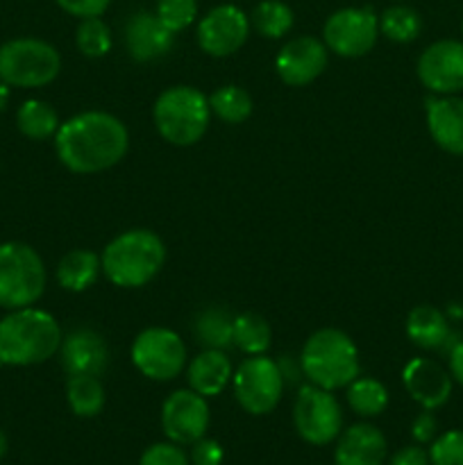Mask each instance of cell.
<instances>
[{
	"mask_svg": "<svg viewBox=\"0 0 463 465\" xmlns=\"http://www.w3.org/2000/svg\"><path fill=\"white\" fill-rule=\"evenodd\" d=\"M153 121L163 141L177 148H189L207 134L212 121L209 98L195 86H168L154 100Z\"/></svg>",
	"mask_w": 463,
	"mask_h": 465,
	"instance_id": "obj_5",
	"label": "cell"
},
{
	"mask_svg": "<svg viewBox=\"0 0 463 465\" xmlns=\"http://www.w3.org/2000/svg\"><path fill=\"white\" fill-rule=\"evenodd\" d=\"M225 459L221 443L213 439H200L191 445V457L189 461L193 465H221Z\"/></svg>",
	"mask_w": 463,
	"mask_h": 465,
	"instance_id": "obj_37",
	"label": "cell"
},
{
	"mask_svg": "<svg viewBox=\"0 0 463 465\" xmlns=\"http://www.w3.org/2000/svg\"><path fill=\"white\" fill-rule=\"evenodd\" d=\"M452 375L440 363L425 357L411 359L402 371L404 389L427 411H436L448 402L452 395Z\"/></svg>",
	"mask_w": 463,
	"mask_h": 465,
	"instance_id": "obj_16",
	"label": "cell"
},
{
	"mask_svg": "<svg viewBox=\"0 0 463 465\" xmlns=\"http://www.w3.org/2000/svg\"><path fill=\"white\" fill-rule=\"evenodd\" d=\"M379 36V18L370 7H343L322 25V44L339 57L357 59L370 53Z\"/></svg>",
	"mask_w": 463,
	"mask_h": 465,
	"instance_id": "obj_11",
	"label": "cell"
},
{
	"mask_svg": "<svg viewBox=\"0 0 463 465\" xmlns=\"http://www.w3.org/2000/svg\"><path fill=\"white\" fill-rule=\"evenodd\" d=\"M59 361L66 375H103L109 366V348L103 336L89 327L68 331L59 345Z\"/></svg>",
	"mask_w": 463,
	"mask_h": 465,
	"instance_id": "obj_17",
	"label": "cell"
},
{
	"mask_svg": "<svg viewBox=\"0 0 463 465\" xmlns=\"http://www.w3.org/2000/svg\"><path fill=\"white\" fill-rule=\"evenodd\" d=\"M209 107L216 118L230 125H241L252 114V98L243 86L225 84L209 95Z\"/></svg>",
	"mask_w": 463,
	"mask_h": 465,
	"instance_id": "obj_28",
	"label": "cell"
},
{
	"mask_svg": "<svg viewBox=\"0 0 463 465\" xmlns=\"http://www.w3.org/2000/svg\"><path fill=\"white\" fill-rule=\"evenodd\" d=\"M407 336L420 350H449L458 341L448 316L431 304H418L409 312Z\"/></svg>",
	"mask_w": 463,
	"mask_h": 465,
	"instance_id": "obj_21",
	"label": "cell"
},
{
	"mask_svg": "<svg viewBox=\"0 0 463 465\" xmlns=\"http://www.w3.org/2000/svg\"><path fill=\"white\" fill-rule=\"evenodd\" d=\"M189 457L186 452L182 450V445L172 443H154L141 454V461L139 465H189Z\"/></svg>",
	"mask_w": 463,
	"mask_h": 465,
	"instance_id": "obj_35",
	"label": "cell"
},
{
	"mask_svg": "<svg viewBox=\"0 0 463 465\" xmlns=\"http://www.w3.org/2000/svg\"><path fill=\"white\" fill-rule=\"evenodd\" d=\"M272 331L263 316L254 312H243L234 316V345L248 357L266 354L271 348Z\"/></svg>",
	"mask_w": 463,
	"mask_h": 465,
	"instance_id": "obj_27",
	"label": "cell"
},
{
	"mask_svg": "<svg viewBox=\"0 0 463 465\" xmlns=\"http://www.w3.org/2000/svg\"><path fill=\"white\" fill-rule=\"evenodd\" d=\"M132 363L153 381H172L186 366V345L168 327H148L139 331L130 350Z\"/></svg>",
	"mask_w": 463,
	"mask_h": 465,
	"instance_id": "obj_9",
	"label": "cell"
},
{
	"mask_svg": "<svg viewBox=\"0 0 463 465\" xmlns=\"http://www.w3.org/2000/svg\"><path fill=\"white\" fill-rule=\"evenodd\" d=\"M193 336L204 350H227L234 345V316L222 307H207L195 318Z\"/></svg>",
	"mask_w": 463,
	"mask_h": 465,
	"instance_id": "obj_24",
	"label": "cell"
},
{
	"mask_svg": "<svg viewBox=\"0 0 463 465\" xmlns=\"http://www.w3.org/2000/svg\"><path fill=\"white\" fill-rule=\"evenodd\" d=\"M53 313L36 307L14 309L0 321V366L27 368L53 359L62 345Z\"/></svg>",
	"mask_w": 463,
	"mask_h": 465,
	"instance_id": "obj_2",
	"label": "cell"
},
{
	"mask_svg": "<svg viewBox=\"0 0 463 465\" xmlns=\"http://www.w3.org/2000/svg\"><path fill=\"white\" fill-rule=\"evenodd\" d=\"M45 263L32 245L21 241L0 243V307H34L45 291Z\"/></svg>",
	"mask_w": 463,
	"mask_h": 465,
	"instance_id": "obj_6",
	"label": "cell"
},
{
	"mask_svg": "<svg viewBox=\"0 0 463 465\" xmlns=\"http://www.w3.org/2000/svg\"><path fill=\"white\" fill-rule=\"evenodd\" d=\"M130 148V132L113 114L91 109L71 116L54 134V153L64 168L94 175L116 166Z\"/></svg>",
	"mask_w": 463,
	"mask_h": 465,
	"instance_id": "obj_1",
	"label": "cell"
},
{
	"mask_svg": "<svg viewBox=\"0 0 463 465\" xmlns=\"http://www.w3.org/2000/svg\"><path fill=\"white\" fill-rule=\"evenodd\" d=\"M431 465H463V431L452 430L436 436L429 448Z\"/></svg>",
	"mask_w": 463,
	"mask_h": 465,
	"instance_id": "obj_34",
	"label": "cell"
},
{
	"mask_svg": "<svg viewBox=\"0 0 463 465\" xmlns=\"http://www.w3.org/2000/svg\"><path fill=\"white\" fill-rule=\"evenodd\" d=\"M166 262V245L153 230H127L113 236L100 254L103 272L118 289L150 284Z\"/></svg>",
	"mask_w": 463,
	"mask_h": 465,
	"instance_id": "obj_3",
	"label": "cell"
},
{
	"mask_svg": "<svg viewBox=\"0 0 463 465\" xmlns=\"http://www.w3.org/2000/svg\"><path fill=\"white\" fill-rule=\"evenodd\" d=\"M422 18L420 14L407 5H393L384 9L379 16V35L393 44H411L420 36Z\"/></svg>",
	"mask_w": 463,
	"mask_h": 465,
	"instance_id": "obj_31",
	"label": "cell"
},
{
	"mask_svg": "<svg viewBox=\"0 0 463 465\" xmlns=\"http://www.w3.org/2000/svg\"><path fill=\"white\" fill-rule=\"evenodd\" d=\"M212 422L207 398L193 389L172 391L162 404V430L177 445H193L202 439Z\"/></svg>",
	"mask_w": 463,
	"mask_h": 465,
	"instance_id": "obj_13",
	"label": "cell"
},
{
	"mask_svg": "<svg viewBox=\"0 0 463 465\" xmlns=\"http://www.w3.org/2000/svg\"><path fill=\"white\" fill-rule=\"evenodd\" d=\"M250 16L236 5H218L209 9L198 23L195 39L209 57H230L239 53L250 36Z\"/></svg>",
	"mask_w": 463,
	"mask_h": 465,
	"instance_id": "obj_12",
	"label": "cell"
},
{
	"mask_svg": "<svg viewBox=\"0 0 463 465\" xmlns=\"http://www.w3.org/2000/svg\"><path fill=\"white\" fill-rule=\"evenodd\" d=\"M59 125H62V121H59L54 107L44 103V100L30 98L16 109L18 132L32 141L53 139V136L57 134Z\"/></svg>",
	"mask_w": 463,
	"mask_h": 465,
	"instance_id": "obj_25",
	"label": "cell"
},
{
	"mask_svg": "<svg viewBox=\"0 0 463 465\" xmlns=\"http://www.w3.org/2000/svg\"><path fill=\"white\" fill-rule=\"evenodd\" d=\"M175 35L163 25L154 12L132 14L125 27L127 53L134 62H154L171 53Z\"/></svg>",
	"mask_w": 463,
	"mask_h": 465,
	"instance_id": "obj_19",
	"label": "cell"
},
{
	"mask_svg": "<svg viewBox=\"0 0 463 465\" xmlns=\"http://www.w3.org/2000/svg\"><path fill=\"white\" fill-rule=\"evenodd\" d=\"M300 371L307 375L309 384L325 391L348 389L359 377V350L345 331L336 327L313 331L300 354Z\"/></svg>",
	"mask_w": 463,
	"mask_h": 465,
	"instance_id": "obj_4",
	"label": "cell"
},
{
	"mask_svg": "<svg viewBox=\"0 0 463 465\" xmlns=\"http://www.w3.org/2000/svg\"><path fill=\"white\" fill-rule=\"evenodd\" d=\"M436 431H438V422H436L434 413L422 409V413H418L416 420L411 422V436L418 445L431 443L436 439Z\"/></svg>",
	"mask_w": 463,
	"mask_h": 465,
	"instance_id": "obj_38",
	"label": "cell"
},
{
	"mask_svg": "<svg viewBox=\"0 0 463 465\" xmlns=\"http://www.w3.org/2000/svg\"><path fill=\"white\" fill-rule=\"evenodd\" d=\"M448 363L452 380L463 386V339H458L457 343L448 350Z\"/></svg>",
	"mask_w": 463,
	"mask_h": 465,
	"instance_id": "obj_40",
	"label": "cell"
},
{
	"mask_svg": "<svg viewBox=\"0 0 463 465\" xmlns=\"http://www.w3.org/2000/svg\"><path fill=\"white\" fill-rule=\"evenodd\" d=\"M461 30H463V23H461Z\"/></svg>",
	"mask_w": 463,
	"mask_h": 465,
	"instance_id": "obj_44",
	"label": "cell"
},
{
	"mask_svg": "<svg viewBox=\"0 0 463 465\" xmlns=\"http://www.w3.org/2000/svg\"><path fill=\"white\" fill-rule=\"evenodd\" d=\"M389 465H431L429 452H425L420 445H409V448H402L399 452H395L390 457Z\"/></svg>",
	"mask_w": 463,
	"mask_h": 465,
	"instance_id": "obj_39",
	"label": "cell"
},
{
	"mask_svg": "<svg viewBox=\"0 0 463 465\" xmlns=\"http://www.w3.org/2000/svg\"><path fill=\"white\" fill-rule=\"evenodd\" d=\"M54 3H57L59 9L82 21V18L103 16L109 5H112V0H54Z\"/></svg>",
	"mask_w": 463,
	"mask_h": 465,
	"instance_id": "obj_36",
	"label": "cell"
},
{
	"mask_svg": "<svg viewBox=\"0 0 463 465\" xmlns=\"http://www.w3.org/2000/svg\"><path fill=\"white\" fill-rule=\"evenodd\" d=\"M75 44H77V50H80L84 57H91V59L104 57V54L112 50V44H113L112 30H109V25L100 16L82 18L75 32Z\"/></svg>",
	"mask_w": 463,
	"mask_h": 465,
	"instance_id": "obj_32",
	"label": "cell"
},
{
	"mask_svg": "<svg viewBox=\"0 0 463 465\" xmlns=\"http://www.w3.org/2000/svg\"><path fill=\"white\" fill-rule=\"evenodd\" d=\"M395 3H404V0H395Z\"/></svg>",
	"mask_w": 463,
	"mask_h": 465,
	"instance_id": "obj_43",
	"label": "cell"
},
{
	"mask_svg": "<svg viewBox=\"0 0 463 465\" xmlns=\"http://www.w3.org/2000/svg\"><path fill=\"white\" fill-rule=\"evenodd\" d=\"M68 407L80 418H95L104 409L107 395L100 377L95 375H68L66 381Z\"/></svg>",
	"mask_w": 463,
	"mask_h": 465,
	"instance_id": "obj_26",
	"label": "cell"
},
{
	"mask_svg": "<svg viewBox=\"0 0 463 465\" xmlns=\"http://www.w3.org/2000/svg\"><path fill=\"white\" fill-rule=\"evenodd\" d=\"M7 103H9V86L5 84V82H0V112L7 109Z\"/></svg>",
	"mask_w": 463,
	"mask_h": 465,
	"instance_id": "obj_41",
	"label": "cell"
},
{
	"mask_svg": "<svg viewBox=\"0 0 463 465\" xmlns=\"http://www.w3.org/2000/svg\"><path fill=\"white\" fill-rule=\"evenodd\" d=\"M418 77L434 95H457L463 91V41L440 39L427 45L418 57Z\"/></svg>",
	"mask_w": 463,
	"mask_h": 465,
	"instance_id": "obj_14",
	"label": "cell"
},
{
	"mask_svg": "<svg viewBox=\"0 0 463 465\" xmlns=\"http://www.w3.org/2000/svg\"><path fill=\"white\" fill-rule=\"evenodd\" d=\"M154 14L159 21L177 35L191 27L198 18V0H157L154 5Z\"/></svg>",
	"mask_w": 463,
	"mask_h": 465,
	"instance_id": "obj_33",
	"label": "cell"
},
{
	"mask_svg": "<svg viewBox=\"0 0 463 465\" xmlns=\"http://www.w3.org/2000/svg\"><path fill=\"white\" fill-rule=\"evenodd\" d=\"M327 45L316 36H295L286 41L275 57V71L289 86H307L325 73Z\"/></svg>",
	"mask_w": 463,
	"mask_h": 465,
	"instance_id": "obj_15",
	"label": "cell"
},
{
	"mask_svg": "<svg viewBox=\"0 0 463 465\" xmlns=\"http://www.w3.org/2000/svg\"><path fill=\"white\" fill-rule=\"evenodd\" d=\"M100 272H103L100 254H95L94 250L77 248L59 259L54 277H57V284L62 286L64 291L82 293V291L91 289V286L98 282Z\"/></svg>",
	"mask_w": 463,
	"mask_h": 465,
	"instance_id": "obj_23",
	"label": "cell"
},
{
	"mask_svg": "<svg viewBox=\"0 0 463 465\" xmlns=\"http://www.w3.org/2000/svg\"><path fill=\"white\" fill-rule=\"evenodd\" d=\"M293 9L281 0H261L250 14V25L266 39H281L293 27Z\"/></svg>",
	"mask_w": 463,
	"mask_h": 465,
	"instance_id": "obj_30",
	"label": "cell"
},
{
	"mask_svg": "<svg viewBox=\"0 0 463 465\" xmlns=\"http://www.w3.org/2000/svg\"><path fill=\"white\" fill-rule=\"evenodd\" d=\"M348 404L357 416L377 418L389 407V391L372 377H357L348 386Z\"/></svg>",
	"mask_w": 463,
	"mask_h": 465,
	"instance_id": "obj_29",
	"label": "cell"
},
{
	"mask_svg": "<svg viewBox=\"0 0 463 465\" xmlns=\"http://www.w3.org/2000/svg\"><path fill=\"white\" fill-rule=\"evenodd\" d=\"M62 71V57L53 44L18 36L0 45V82L18 89H41Z\"/></svg>",
	"mask_w": 463,
	"mask_h": 465,
	"instance_id": "obj_7",
	"label": "cell"
},
{
	"mask_svg": "<svg viewBox=\"0 0 463 465\" xmlns=\"http://www.w3.org/2000/svg\"><path fill=\"white\" fill-rule=\"evenodd\" d=\"M284 384L286 380L280 363L266 354L243 359L232 375L236 402L250 416H268L275 411L284 395Z\"/></svg>",
	"mask_w": 463,
	"mask_h": 465,
	"instance_id": "obj_8",
	"label": "cell"
},
{
	"mask_svg": "<svg viewBox=\"0 0 463 465\" xmlns=\"http://www.w3.org/2000/svg\"><path fill=\"white\" fill-rule=\"evenodd\" d=\"M7 450H9V440H7V436H5V431L0 430V459L7 454Z\"/></svg>",
	"mask_w": 463,
	"mask_h": 465,
	"instance_id": "obj_42",
	"label": "cell"
},
{
	"mask_svg": "<svg viewBox=\"0 0 463 465\" xmlns=\"http://www.w3.org/2000/svg\"><path fill=\"white\" fill-rule=\"evenodd\" d=\"M232 375L234 371H232V361L225 350H202L198 357L191 359L189 368H186L189 389L204 398L221 395L230 386Z\"/></svg>",
	"mask_w": 463,
	"mask_h": 465,
	"instance_id": "obj_22",
	"label": "cell"
},
{
	"mask_svg": "<svg viewBox=\"0 0 463 465\" xmlns=\"http://www.w3.org/2000/svg\"><path fill=\"white\" fill-rule=\"evenodd\" d=\"M295 431L309 445L334 443L343 430V411L331 391L307 384L298 391L293 404Z\"/></svg>",
	"mask_w": 463,
	"mask_h": 465,
	"instance_id": "obj_10",
	"label": "cell"
},
{
	"mask_svg": "<svg viewBox=\"0 0 463 465\" xmlns=\"http://www.w3.org/2000/svg\"><path fill=\"white\" fill-rule=\"evenodd\" d=\"M386 436L370 422H357L336 439L334 465H384Z\"/></svg>",
	"mask_w": 463,
	"mask_h": 465,
	"instance_id": "obj_20",
	"label": "cell"
},
{
	"mask_svg": "<svg viewBox=\"0 0 463 465\" xmlns=\"http://www.w3.org/2000/svg\"><path fill=\"white\" fill-rule=\"evenodd\" d=\"M427 130L440 150L463 157V98L429 95L425 100Z\"/></svg>",
	"mask_w": 463,
	"mask_h": 465,
	"instance_id": "obj_18",
	"label": "cell"
}]
</instances>
